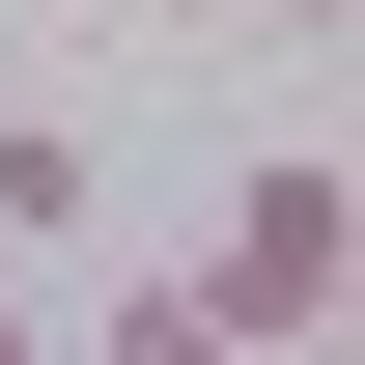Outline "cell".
Segmentation results:
<instances>
[{
    "label": "cell",
    "instance_id": "6da1fadb",
    "mask_svg": "<svg viewBox=\"0 0 365 365\" xmlns=\"http://www.w3.org/2000/svg\"><path fill=\"white\" fill-rule=\"evenodd\" d=\"M337 197H365V169H337V140H281V169L225 197V225H197V253H169V309H197V337H225V365H309V337L365 309V225H337Z\"/></svg>",
    "mask_w": 365,
    "mask_h": 365
},
{
    "label": "cell",
    "instance_id": "7a4b0ae2",
    "mask_svg": "<svg viewBox=\"0 0 365 365\" xmlns=\"http://www.w3.org/2000/svg\"><path fill=\"white\" fill-rule=\"evenodd\" d=\"M0 253H29V309H56V253H85V113H0Z\"/></svg>",
    "mask_w": 365,
    "mask_h": 365
},
{
    "label": "cell",
    "instance_id": "3957f363",
    "mask_svg": "<svg viewBox=\"0 0 365 365\" xmlns=\"http://www.w3.org/2000/svg\"><path fill=\"white\" fill-rule=\"evenodd\" d=\"M253 29H281V56H337V29H365V0H253Z\"/></svg>",
    "mask_w": 365,
    "mask_h": 365
},
{
    "label": "cell",
    "instance_id": "277c9868",
    "mask_svg": "<svg viewBox=\"0 0 365 365\" xmlns=\"http://www.w3.org/2000/svg\"><path fill=\"white\" fill-rule=\"evenodd\" d=\"M0 113H29V56H0Z\"/></svg>",
    "mask_w": 365,
    "mask_h": 365
}]
</instances>
